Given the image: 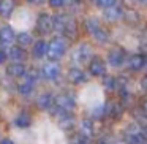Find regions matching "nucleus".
Here are the masks:
<instances>
[{
	"mask_svg": "<svg viewBox=\"0 0 147 144\" xmlns=\"http://www.w3.org/2000/svg\"><path fill=\"white\" fill-rule=\"evenodd\" d=\"M7 73L13 78H19V76H22V74H26V67H24L21 62H13L11 65H8Z\"/></svg>",
	"mask_w": 147,
	"mask_h": 144,
	"instance_id": "9",
	"label": "nucleus"
},
{
	"mask_svg": "<svg viewBox=\"0 0 147 144\" xmlns=\"http://www.w3.org/2000/svg\"><path fill=\"white\" fill-rule=\"evenodd\" d=\"M123 60H125V54L122 49H112L108 55V62L112 67H120L123 64Z\"/></svg>",
	"mask_w": 147,
	"mask_h": 144,
	"instance_id": "6",
	"label": "nucleus"
},
{
	"mask_svg": "<svg viewBox=\"0 0 147 144\" xmlns=\"http://www.w3.org/2000/svg\"><path fill=\"white\" fill-rule=\"evenodd\" d=\"M89 71L93 76H103L106 73V65L100 57H93L89 64Z\"/></svg>",
	"mask_w": 147,
	"mask_h": 144,
	"instance_id": "3",
	"label": "nucleus"
},
{
	"mask_svg": "<svg viewBox=\"0 0 147 144\" xmlns=\"http://www.w3.org/2000/svg\"><path fill=\"white\" fill-rule=\"evenodd\" d=\"M144 64H146V57H144L142 54H134L131 55L130 59H128V67L131 68V70H141V68L144 67Z\"/></svg>",
	"mask_w": 147,
	"mask_h": 144,
	"instance_id": "10",
	"label": "nucleus"
},
{
	"mask_svg": "<svg viewBox=\"0 0 147 144\" xmlns=\"http://www.w3.org/2000/svg\"><path fill=\"white\" fill-rule=\"evenodd\" d=\"M0 144H14V143H13V139H8V138H5V139L0 141Z\"/></svg>",
	"mask_w": 147,
	"mask_h": 144,
	"instance_id": "30",
	"label": "nucleus"
},
{
	"mask_svg": "<svg viewBox=\"0 0 147 144\" xmlns=\"http://www.w3.org/2000/svg\"><path fill=\"white\" fill-rule=\"evenodd\" d=\"M136 2H142V3H147V0H136Z\"/></svg>",
	"mask_w": 147,
	"mask_h": 144,
	"instance_id": "35",
	"label": "nucleus"
},
{
	"mask_svg": "<svg viewBox=\"0 0 147 144\" xmlns=\"http://www.w3.org/2000/svg\"><path fill=\"white\" fill-rule=\"evenodd\" d=\"M14 8V0H2L0 2V13L3 16H10Z\"/></svg>",
	"mask_w": 147,
	"mask_h": 144,
	"instance_id": "15",
	"label": "nucleus"
},
{
	"mask_svg": "<svg viewBox=\"0 0 147 144\" xmlns=\"http://www.w3.org/2000/svg\"><path fill=\"white\" fill-rule=\"evenodd\" d=\"M74 144H90L89 138L84 136V135H79L78 138H74Z\"/></svg>",
	"mask_w": 147,
	"mask_h": 144,
	"instance_id": "27",
	"label": "nucleus"
},
{
	"mask_svg": "<svg viewBox=\"0 0 147 144\" xmlns=\"http://www.w3.org/2000/svg\"><path fill=\"white\" fill-rule=\"evenodd\" d=\"M90 54H92V49H90V46H89V45H81L79 48L74 51L73 60H76L78 64H84V62L89 60Z\"/></svg>",
	"mask_w": 147,
	"mask_h": 144,
	"instance_id": "4",
	"label": "nucleus"
},
{
	"mask_svg": "<svg viewBox=\"0 0 147 144\" xmlns=\"http://www.w3.org/2000/svg\"><path fill=\"white\" fill-rule=\"evenodd\" d=\"M59 74H60V68L57 64H48L43 67V76L46 79H57Z\"/></svg>",
	"mask_w": 147,
	"mask_h": 144,
	"instance_id": "7",
	"label": "nucleus"
},
{
	"mask_svg": "<svg viewBox=\"0 0 147 144\" xmlns=\"http://www.w3.org/2000/svg\"><path fill=\"white\" fill-rule=\"evenodd\" d=\"M95 3L100 8H108V7H112L115 3V0H95Z\"/></svg>",
	"mask_w": 147,
	"mask_h": 144,
	"instance_id": "24",
	"label": "nucleus"
},
{
	"mask_svg": "<svg viewBox=\"0 0 147 144\" xmlns=\"http://www.w3.org/2000/svg\"><path fill=\"white\" fill-rule=\"evenodd\" d=\"M52 103H54V98H52L49 93H45V95H40L38 100H36V105L40 106V108L43 109H48L52 106Z\"/></svg>",
	"mask_w": 147,
	"mask_h": 144,
	"instance_id": "14",
	"label": "nucleus"
},
{
	"mask_svg": "<svg viewBox=\"0 0 147 144\" xmlns=\"http://www.w3.org/2000/svg\"><path fill=\"white\" fill-rule=\"evenodd\" d=\"M5 60H7V54H5V51L0 49V64H3Z\"/></svg>",
	"mask_w": 147,
	"mask_h": 144,
	"instance_id": "29",
	"label": "nucleus"
},
{
	"mask_svg": "<svg viewBox=\"0 0 147 144\" xmlns=\"http://www.w3.org/2000/svg\"><path fill=\"white\" fill-rule=\"evenodd\" d=\"M100 21L96 19V18H89V19L86 21V29L89 30L90 33H93V32H96V30L100 29Z\"/></svg>",
	"mask_w": 147,
	"mask_h": 144,
	"instance_id": "19",
	"label": "nucleus"
},
{
	"mask_svg": "<svg viewBox=\"0 0 147 144\" xmlns=\"http://www.w3.org/2000/svg\"><path fill=\"white\" fill-rule=\"evenodd\" d=\"M18 43H19L21 46L30 45V43H32V37H30V33H27V32L19 33V37H18Z\"/></svg>",
	"mask_w": 147,
	"mask_h": 144,
	"instance_id": "22",
	"label": "nucleus"
},
{
	"mask_svg": "<svg viewBox=\"0 0 147 144\" xmlns=\"http://www.w3.org/2000/svg\"><path fill=\"white\" fill-rule=\"evenodd\" d=\"M65 51H67V43L57 37V38L51 40V43L48 45V52L46 54L49 55L51 60H59L65 54Z\"/></svg>",
	"mask_w": 147,
	"mask_h": 144,
	"instance_id": "1",
	"label": "nucleus"
},
{
	"mask_svg": "<svg viewBox=\"0 0 147 144\" xmlns=\"http://www.w3.org/2000/svg\"><path fill=\"white\" fill-rule=\"evenodd\" d=\"M55 105L60 109H63V111H73L76 103H74L73 97H70V95H59L55 98Z\"/></svg>",
	"mask_w": 147,
	"mask_h": 144,
	"instance_id": "5",
	"label": "nucleus"
},
{
	"mask_svg": "<svg viewBox=\"0 0 147 144\" xmlns=\"http://www.w3.org/2000/svg\"><path fill=\"white\" fill-rule=\"evenodd\" d=\"M92 35L95 37V40H96V41H100V43H105V41H108V38H109V33L106 32L105 29H101V27H100V29L96 30V32H93Z\"/></svg>",
	"mask_w": 147,
	"mask_h": 144,
	"instance_id": "20",
	"label": "nucleus"
},
{
	"mask_svg": "<svg viewBox=\"0 0 147 144\" xmlns=\"http://www.w3.org/2000/svg\"><path fill=\"white\" fill-rule=\"evenodd\" d=\"M141 86H142V89L147 92V78H144V79H142V82H141Z\"/></svg>",
	"mask_w": 147,
	"mask_h": 144,
	"instance_id": "31",
	"label": "nucleus"
},
{
	"mask_svg": "<svg viewBox=\"0 0 147 144\" xmlns=\"http://www.w3.org/2000/svg\"><path fill=\"white\" fill-rule=\"evenodd\" d=\"M29 2H30V3H41L43 0H29Z\"/></svg>",
	"mask_w": 147,
	"mask_h": 144,
	"instance_id": "32",
	"label": "nucleus"
},
{
	"mask_svg": "<svg viewBox=\"0 0 147 144\" xmlns=\"http://www.w3.org/2000/svg\"><path fill=\"white\" fill-rule=\"evenodd\" d=\"M146 135H147V127H146Z\"/></svg>",
	"mask_w": 147,
	"mask_h": 144,
	"instance_id": "36",
	"label": "nucleus"
},
{
	"mask_svg": "<svg viewBox=\"0 0 147 144\" xmlns=\"http://www.w3.org/2000/svg\"><path fill=\"white\" fill-rule=\"evenodd\" d=\"M96 144H109V143H108V141H105V139H101V141H98Z\"/></svg>",
	"mask_w": 147,
	"mask_h": 144,
	"instance_id": "33",
	"label": "nucleus"
},
{
	"mask_svg": "<svg viewBox=\"0 0 147 144\" xmlns=\"http://www.w3.org/2000/svg\"><path fill=\"white\" fill-rule=\"evenodd\" d=\"M115 84H117L115 78H112V76H106L105 78V87H108V89H114Z\"/></svg>",
	"mask_w": 147,
	"mask_h": 144,
	"instance_id": "25",
	"label": "nucleus"
},
{
	"mask_svg": "<svg viewBox=\"0 0 147 144\" xmlns=\"http://www.w3.org/2000/svg\"><path fill=\"white\" fill-rule=\"evenodd\" d=\"M63 3H65V0H49V5L52 8H60V7H63Z\"/></svg>",
	"mask_w": 147,
	"mask_h": 144,
	"instance_id": "28",
	"label": "nucleus"
},
{
	"mask_svg": "<svg viewBox=\"0 0 147 144\" xmlns=\"http://www.w3.org/2000/svg\"><path fill=\"white\" fill-rule=\"evenodd\" d=\"M10 59L13 62H22L26 59V51L21 46H14L10 49Z\"/></svg>",
	"mask_w": 147,
	"mask_h": 144,
	"instance_id": "13",
	"label": "nucleus"
},
{
	"mask_svg": "<svg viewBox=\"0 0 147 144\" xmlns=\"http://www.w3.org/2000/svg\"><path fill=\"white\" fill-rule=\"evenodd\" d=\"M46 52H48V45L45 41H36L35 46H33V55L40 59L43 55H46Z\"/></svg>",
	"mask_w": 147,
	"mask_h": 144,
	"instance_id": "16",
	"label": "nucleus"
},
{
	"mask_svg": "<svg viewBox=\"0 0 147 144\" xmlns=\"http://www.w3.org/2000/svg\"><path fill=\"white\" fill-rule=\"evenodd\" d=\"M142 136H141L139 133H136V135H133V136L130 138V141H128V144H142Z\"/></svg>",
	"mask_w": 147,
	"mask_h": 144,
	"instance_id": "26",
	"label": "nucleus"
},
{
	"mask_svg": "<svg viewBox=\"0 0 147 144\" xmlns=\"http://www.w3.org/2000/svg\"><path fill=\"white\" fill-rule=\"evenodd\" d=\"M120 16H122V10L119 7H115V5L105 8V18L108 21H117L120 19Z\"/></svg>",
	"mask_w": 147,
	"mask_h": 144,
	"instance_id": "11",
	"label": "nucleus"
},
{
	"mask_svg": "<svg viewBox=\"0 0 147 144\" xmlns=\"http://www.w3.org/2000/svg\"><path fill=\"white\" fill-rule=\"evenodd\" d=\"M52 21H54V27L57 30H60V32H63L67 29V26L70 24V19H67L65 16H55L52 18Z\"/></svg>",
	"mask_w": 147,
	"mask_h": 144,
	"instance_id": "18",
	"label": "nucleus"
},
{
	"mask_svg": "<svg viewBox=\"0 0 147 144\" xmlns=\"http://www.w3.org/2000/svg\"><path fill=\"white\" fill-rule=\"evenodd\" d=\"M146 35H147V30H146Z\"/></svg>",
	"mask_w": 147,
	"mask_h": 144,
	"instance_id": "37",
	"label": "nucleus"
},
{
	"mask_svg": "<svg viewBox=\"0 0 147 144\" xmlns=\"http://www.w3.org/2000/svg\"><path fill=\"white\" fill-rule=\"evenodd\" d=\"M16 125H18V127H21V128L29 127V125H30V116H29V114H21V116H18Z\"/></svg>",
	"mask_w": 147,
	"mask_h": 144,
	"instance_id": "21",
	"label": "nucleus"
},
{
	"mask_svg": "<svg viewBox=\"0 0 147 144\" xmlns=\"http://www.w3.org/2000/svg\"><path fill=\"white\" fill-rule=\"evenodd\" d=\"M13 40H14L13 29H10V27H3V29H0V43H3V45H10V43H13Z\"/></svg>",
	"mask_w": 147,
	"mask_h": 144,
	"instance_id": "12",
	"label": "nucleus"
},
{
	"mask_svg": "<svg viewBox=\"0 0 147 144\" xmlns=\"http://www.w3.org/2000/svg\"><path fill=\"white\" fill-rule=\"evenodd\" d=\"M79 127H81L82 135H84V136H87V138L93 133V124H92V120H89V119H82L81 124H79Z\"/></svg>",
	"mask_w": 147,
	"mask_h": 144,
	"instance_id": "17",
	"label": "nucleus"
},
{
	"mask_svg": "<svg viewBox=\"0 0 147 144\" xmlns=\"http://www.w3.org/2000/svg\"><path fill=\"white\" fill-rule=\"evenodd\" d=\"M144 111H146V114H147V101L144 103Z\"/></svg>",
	"mask_w": 147,
	"mask_h": 144,
	"instance_id": "34",
	"label": "nucleus"
},
{
	"mask_svg": "<svg viewBox=\"0 0 147 144\" xmlns=\"http://www.w3.org/2000/svg\"><path fill=\"white\" fill-rule=\"evenodd\" d=\"M36 27L41 33H49L52 29H54V21L49 14L43 13L38 16V21H36Z\"/></svg>",
	"mask_w": 147,
	"mask_h": 144,
	"instance_id": "2",
	"label": "nucleus"
},
{
	"mask_svg": "<svg viewBox=\"0 0 147 144\" xmlns=\"http://www.w3.org/2000/svg\"><path fill=\"white\" fill-rule=\"evenodd\" d=\"M68 79L74 84H81V82H86L87 81V76L82 70H79V68H71V70L68 71Z\"/></svg>",
	"mask_w": 147,
	"mask_h": 144,
	"instance_id": "8",
	"label": "nucleus"
},
{
	"mask_svg": "<svg viewBox=\"0 0 147 144\" xmlns=\"http://www.w3.org/2000/svg\"><path fill=\"white\" fill-rule=\"evenodd\" d=\"M33 90V84L27 82V81H24L22 84H19V92L22 93V95H30Z\"/></svg>",
	"mask_w": 147,
	"mask_h": 144,
	"instance_id": "23",
	"label": "nucleus"
}]
</instances>
